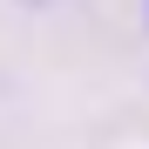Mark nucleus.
Returning a JSON list of instances; mask_svg holds the SVG:
<instances>
[{"label": "nucleus", "mask_w": 149, "mask_h": 149, "mask_svg": "<svg viewBox=\"0 0 149 149\" xmlns=\"http://www.w3.org/2000/svg\"><path fill=\"white\" fill-rule=\"evenodd\" d=\"M142 7H149V0H142Z\"/></svg>", "instance_id": "nucleus-2"}, {"label": "nucleus", "mask_w": 149, "mask_h": 149, "mask_svg": "<svg viewBox=\"0 0 149 149\" xmlns=\"http://www.w3.org/2000/svg\"><path fill=\"white\" fill-rule=\"evenodd\" d=\"M27 7H47V0H27Z\"/></svg>", "instance_id": "nucleus-1"}]
</instances>
